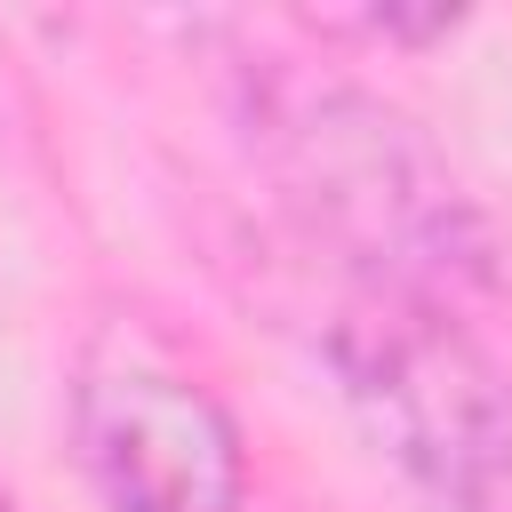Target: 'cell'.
<instances>
[{"label":"cell","mask_w":512,"mask_h":512,"mask_svg":"<svg viewBox=\"0 0 512 512\" xmlns=\"http://www.w3.org/2000/svg\"><path fill=\"white\" fill-rule=\"evenodd\" d=\"M320 360L440 512H512V376L456 312L336 280Z\"/></svg>","instance_id":"obj_2"},{"label":"cell","mask_w":512,"mask_h":512,"mask_svg":"<svg viewBox=\"0 0 512 512\" xmlns=\"http://www.w3.org/2000/svg\"><path fill=\"white\" fill-rule=\"evenodd\" d=\"M320 32H360V40H448L456 24H464V8H360V16H312Z\"/></svg>","instance_id":"obj_4"},{"label":"cell","mask_w":512,"mask_h":512,"mask_svg":"<svg viewBox=\"0 0 512 512\" xmlns=\"http://www.w3.org/2000/svg\"><path fill=\"white\" fill-rule=\"evenodd\" d=\"M264 176L336 280L456 312L496 280V232L416 112L304 56H256L240 88Z\"/></svg>","instance_id":"obj_1"},{"label":"cell","mask_w":512,"mask_h":512,"mask_svg":"<svg viewBox=\"0 0 512 512\" xmlns=\"http://www.w3.org/2000/svg\"><path fill=\"white\" fill-rule=\"evenodd\" d=\"M72 448L112 512H240L248 496L232 408L160 360H96L72 384Z\"/></svg>","instance_id":"obj_3"},{"label":"cell","mask_w":512,"mask_h":512,"mask_svg":"<svg viewBox=\"0 0 512 512\" xmlns=\"http://www.w3.org/2000/svg\"><path fill=\"white\" fill-rule=\"evenodd\" d=\"M0 512H16V504H8V496H0Z\"/></svg>","instance_id":"obj_5"}]
</instances>
